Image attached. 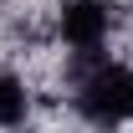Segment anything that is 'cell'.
I'll return each mask as SVG.
<instances>
[{"mask_svg": "<svg viewBox=\"0 0 133 133\" xmlns=\"http://www.w3.org/2000/svg\"><path fill=\"white\" fill-rule=\"evenodd\" d=\"M21 118H26V87L10 72H0V128H16Z\"/></svg>", "mask_w": 133, "mask_h": 133, "instance_id": "3", "label": "cell"}, {"mask_svg": "<svg viewBox=\"0 0 133 133\" xmlns=\"http://www.w3.org/2000/svg\"><path fill=\"white\" fill-rule=\"evenodd\" d=\"M77 108L92 123H128L133 118V66H92L77 87Z\"/></svg>", "mask_w": 133, "mask_h": 133, "instance_id": "1", "label": "cell"}, {"mask_svg": "<svg viewBox=\"0 0 133 133\" xmlns=\"http://www.w3.org/2000/svg\"><path fill=\"white\" fill-rule=\"evenodd\" d=\"M113 31V5L108 0H66L62 5V41L77 51H97Z\"/></svg>", "mask_w": 133, "mask_h": 133, "instance_id": "2", "label": "cell"}]
</instances>
